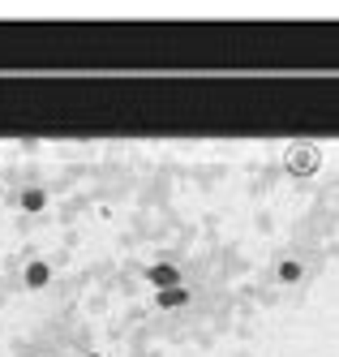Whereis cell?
I'll return each instance as SVG.
<instances>
[{
  "label": "cell",
  "instance_id": "obj_1",
  "mask_svg": "<svg viewBox=\"0 0 339 357\" xmlns=\"http://www.w3.org/2000/svg\"><path fill=\"white\" fill-rule=\"evenodd\" d=\"M283 168H288L292 176H314L322 168V146L318 142H288V151H283Z\"/></svg>",
  "mask_w": 339,
  "mask_h": 357
},
{
  "label": "cell",
  "instance_id": "obj_2",
  "mask_svg": "<svg viewBox=\"0 0 339 357\" xmlns=\"http://www.w3.org/2000/svg\"><path fill=\"white\" fill-rule=\"evenodd\" d=\"M146 280H150V284L155 289H180V267L176 263H155V267H146Z\"/></svg>",
  "mask_w": 339,
  "mask_h": 357
},
{
  "label": "cell",
  "instance_id": "obj_3",
  "mask_svg": "<svg viewBox=\"0 0 339 357\" xmlns=\"http://www.w3.org/2000/svg\"><path fill=\"white\" fill-rule=\"evenodd\" d=\"M275 280H279V284H301V280H305V263L292 259V254H288V259H279L275 263Z\"/></svg>",
  "mask_w": 339,
  "mask_h": 357
},
{
  "label": "cell",
  "instance_id": "obj_4",
  "mask_svg": "<svg viewBox=\"0 0 339 357\" xmlns=\"http://www.w3.org/2000/svg\"><path fill=\"white\" fill-rule=\"evenodd\" d=\"M22 280H26V289H43L47 280H52V267H47V263H26Z\"/></svg>",
  "mask_w": 339,
  "mask_h": 357
},
{
  "label": "cell",
  "instance_id": "obj_5",
  "mask_svg": "<svg viewBox=\"0 0 339 357\" xmlns=\"http://www.w3.org/2000/svg\"><path fill=\"white\" fill-rule=\"evenodd\" d=\"M155 301H159L164 310H168V305H189V289H164Z\"/></svg>",
  "mask_w": 339,
  "mask_h": 357
},
{
  "label": "cell",
  "instance_id": "obj_6",
  "mask_svg": "<svg viewBox=\"0 0 339 357\" xmlns=\"http://www.w3.org/2000/svg\"><path fill=\"white\" fill-rule=\"evenodd\" d=\"M17 202H22V211H39L43 207V190H22Z\"/></svg>",
  "mask_w": 339,
  "mask_h": 357
}]
</instances>
